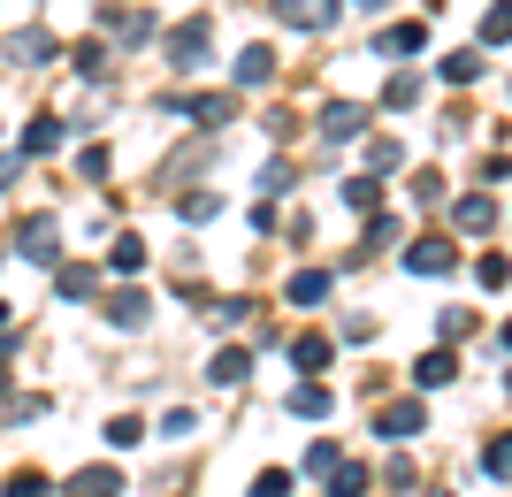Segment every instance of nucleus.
Wrapping results in <instances>:
<instances>
[{"label": "nucleus", "instance_id": "obj_1", "mask_svg": "<svg viewBox=\"0 0 512 497\" xmlns=\"http://www.w3.org/2000/svg\"><path fill=\"white\" fill-rule=\"evenodd\" d=\"M16 253L23 260H39V268H54V260H62V230H54V215H31L16 230Z\"/></svg>", "mask_w": 512, "mask_h": 497}, {"label": "nucleus", "instance_id": "obj_2", "mask_svg": "<svg viewBox=\"0 0 512 497\" xmlns=\"http://www.w3.org/2000/svg\"><path fill=\"white\" fill-rule=\"evenodd\" d=\"M176 115H192V123H207V130H222L237 115V92H184V100H169Z\"/></svg>", "mask_w": 512, "mask_h": 497}, {"label": "nucleus", "instance_id": "obj_3", "mask_svg": "<svg viewBox=\"0 0 512 497\" xmlns=\"http://www.w3.org/2000/svg\"><path fill=\"white\" fill-rule=\"evenodd\" d=\"M375 429H383L390 444H413V436L428 429V406H421V398H398V406H383V413H375Z\"/></svg>", "mask_w": 512, "mask_h": 497}, {"label": "nucleus", "instance_id": "obj_4", "mask_svg": "<svg viewBox=\"0 0 512 497\" xmlns=\"http://www.w3.org/2000/svg\"><path fill=\"white\" fill-rule=\"evenodd\" d=\"M207 62V16H192L184 31H169V69H199Z\"/></svg>", "mask_w": 512, "mask_h": 497}, {"label": "nucleus", "instance_id": "obj_5", "mask_svg": "<svg viewBox=\"0 0 512 497\" xmlns=\"http://www.w3.org/2000/svg\"><path fill=\"white\" fill-rule=\"evenodd\" d=\"M406 268L413 276H451L459 253H451V238H421V245H406Z\"/></svg>", "mask_w": 512, "mask_h": 497}, {"label": "nucleus", "instance_id": "obj_6", "mask_svg": "<svg viewBox=\"0 0 512 497\" xmlns=\"http://www.w3.org/2000/svg\"><path fill=\"white\" fill-rule=\"evenodd\" d=\"M283 23H299V31H329L337 23V0H276Z\"/></svg>", "mask_w": 512, "mask_h": 497}, {"label": "nucleus", "instance_id": "obj_7", "mask_svg": "<svg viewBox=\"0 0 512 497\" xmlns=\"http://www.w3.org/2000/svg\"><path fill=\"white\" fill-rule=\"evenodd\" d=\"M245 375H253V360H245V345H222V352H214V360H207V383H214V390H237V383H245Z\"/></svg>", "mask_w": 512, "mask_h": 497}, {"label": "nucleus", "instance_id": "obj_8", "mask_svg": "<svg viewBox=\"0 0 512 497\" xmlns=\"http://www.w3.org/2000/svg\"><path fill=\"white\" fill-rule=\"evenodd\" d=\"M69 497H123V467H77Z\"/></svg>", "mask_w": 512, "mask_h": 497}, {"label": "nucleus", "instance_id": "obj_9", "mask_svg": "<svg viewBox=\"0 0 512 497\" xmlns=\"http://www.w3.org/2000/svg\"><path fill=\"white\" fill-rule=\"evenodd\" d=\"M329 352H337V345H329L321 329H306V337H291V368H299V375H321V368H329Z\"/></svg>", "mask_w": 512, "mask_h": 497}, {"label": "nucleus", "instance_id": "obj_10", "mask_svg": "<svg viewBox=\"0 0 512 497\" xmlns=\"http://www.w3.org/2000/svg\"><path fill=\"white\" fill-rule=\"evenodd\" d=\"M237 85H245V92L276 85V54H268V46H245V54H237Z\"/></svg>", "mask_w": 512, "mask_h": 497}, {"label": "nucleus", "instance_id": "obj_11", "mask_svg": "<svg viewBox=\"0 0 512 497\" xmlns=\"http://www.w3.org/2000/svg\"><path fill=\"white\" fill-rule=\"evenodd\" d=\"M62 115H31V130H23V153H31V161H39V153H62Z\"/></svg>", "mask_w": 512, "mask_h": 497}, {"label": "nucleus", "instance_id": "obj_12", "mask_svg": "<svg viewBox=\"0 0 512 497\" xmlns=\"http://www.w3.org/2000/svg\"><path fill=\"white\" fill-rule=\"evenodd\" d=\"M54 54H62V46L46 39V31H16V39H8V62H23V69H39V62H54Z\"/></svg>", "mask_w": 512, "mask_h": 497}, {"label": "nucleus", "instance_id": "obj_13", "mask_svg": "<svg viewBox=\"0 0 512 497\" xmlns=\"http://www.w3.org/2000/svg\"><path fill=\"white\" fill-rule=\"evenodd\" d=\"M367 123H375V115H367V108H352V100H337V108L321 115V138H360Z\"/></svg>", "mask_w": 512, "mask_h": 497}, {"label": "nucleus", "instance_id": "obj_14", "mask_svg": "<svg viewBox=\"0 0 512 497\" xmlns=\"http://www.w3.org/2000/svg\"><path fill=\"white\" fill-rule=\"evenodd\" d=\"M451 375H459V360H451V352H421V360H413V383H421V390H444Z\"/></svg>", "mask_w": 512, "mask_h": 497}, {"label": "nucleus", "instance_id": "obj_15", "mask_svg": "<svg viewBox=\"0 0 512 497\" xmlns=\"http://www.w3.org/2000/svg\"><path fill=\"white\" fill-rule=\"evenodd\" d=\"M107 322L115 329H146V291H115V299H107Z\"/></svg>", "mask_w": 512, "mask_h": 497}, {"label": "nucleus", "instance_id": "obj_16", "mask_svg": "<svg viewBox=\"0 0 512 497\" xmlns=\"http://www.w3.org/2000/svg\"><path fill=\"white\" fill-rule=\"evenodd\" d=\"M451 215H459V230H474V238H482V230L497 222V207H490V192H467L459 207H451Z\"/></svg>", "mask_w": 512, "mask_h": 497}, {"label": "nucleus", "instance_id": "obj_17", "mask_svg": "<svg viewBox=\"0 0 512 497\" xmlns=\"http://www.w3.org/2000/svg\"><path fill=\"white\" fill-rule=\"evenodd\" d=\"M375 46H383V54H421V46H428V23H390Z\"/></svg>", "mask_w": 512, "mask_h": 497}, {"label": "nucleus", "instance_id": "obj_18", "mask_svg": "<svg viewBox=\"0 0 512 497\" xmlns=\"http://www.w3.org/2000/svg\"><path fill=\"white\" fill-rule=\"evenodd\" d=\"M344 207H352V215H375V207H383V184H375V176H344Z\"/></svg>", "mask_w": 512, "mask_h": 497}, {"label": "nucleus", "instance_id": "obj_19", "mask_svg": "<svg viewBox=\"0 0 512 497\" xmlns=\"http://www.w3.org/2000/svg\"><path fill=\"white\" fill-rule=\"evenodd\" d=\"M291 413H306V421H321V413H329V390H321V375L291 383Z\"/></svg>", "mask_w": 512, "mask_h": 497}, {"label": "nucleus", "instance_id": "obj_20", "mask_svg": "<svg viewBox=\"0 0 512 497\" xmlns=\"http://www.w3.org/2000/svg\"><path fill=\"white\" fill-rule=\"evenodd\" d=\"M54 291H62V299H92V268H77V260H54Z\"/></svg>", "mask_w": 512, "mask_h": 497}, {"label": "nucleus", "instance_id": "obj_21", "mask_svg": "<svg viewBox=\"0 0 512 497\" xmlns=\"http://www.w3.org/2000/svg\"><path fill=\"white\" fill-rule=\"evenodd\" d=\"M107 268H123V276H138V268H146V245H138V238L123 230V238L107 245Z\"/></svg>", "mask_w": 512, "mask_h": 497}, {"label": "nucleus", "instance_id": "obj_22", "mask_svg": "<svg viewBox=\"0 0 512 497\" xmlns=\"http://www.w3.org/2000/svg\"><path fill=\"white\" fill-rule=\"evenodd\" d=\"M367 490V467L360 459H337V475H329V497H360Z\"/></svg>", "mask_w": 512, "mask_h": 497}, {"label": "nucleus", "instance_id": "obj_23", "mask_svg": "<svg viewBox=\"0 0 512 497\" xmlns=\"http://www.w3.org/2000/svg\"><path fill=\"white\" fill-rule=\"evenodd\" d=\"M482 467H490L497 482H512V429H505V436H490V444H482Z\"/></svg>", "mask_w": 512, "mask_h": 497}, {"label": "nucleus", "instance_id": "obj_24", "mask_svg": "<svg viewBox=\"0 0 512 497\" xmlns=\"http://www.w3.org/2000/svg\"><path fill=\"white\" fill-rule=\"evenodd\" d=\"M337 444H329V436H321V444H306V475H314V482H329V475H337Z\"/></svg>", "mask_w": 512, "mask_h": 497}, {"label": "nucleus", "instance_id": "obj_25", "mask_svg": "<svg viewBox=\"0 0 512 497\" xmlns=\"http://www.w3.org/2000/svg\"><path fill=\"white\" fill-rule=\"evenodd\" d=\"M413 100H421V77H413V69H398V77L383 85V108H413Z\"/></svg>", "mask_w": 512, "mask_h": 497}, {"label": "nucleus", "instance_id": "obj_26", "mask_svg": "<svg viewBox=\"0 0 512 497\" xmlns=\"http://www.w3.org/2000/svg\"><path fill=\"white\" fill-rule=\"evenodd\" d=\"M314 299H329V276H321V268H306V276H291V306H314Z\"/></svg>", "mask_w": 512, "mask_h": 497}, {"label": "nucleus", "instance_id": "obj_27", "mask_svg": "<svg viewBox=\"0 0 512 497\" xmlns=\"http://www.w3.org/2000/svg\"><path fill=\"white\" fill-rule=\"evenodd\" d=\"M512 39V0H497L490 16H482V46H505Z\"/></svg>", "mask_w": 512, "mask_h": 497}, {"label": "nucleus", "instance_id": "obj_28", "mask_svg": "<svg viewBox=\"0 0 512 497\" xmlns=\"http://www.w3.org/2000/svg\"><path fill=\"white\" fill-rule=\"evenodd\" d=\"M138 436H146V421H138V413H115V421H107V444H115V452H130Z\"/></svg>", "mask_w": 512, "mask_h": 497}, {"label": "nucleus", "instance_id": "obj_29", "mask_svg": "<svg viewBox=\"0 0 512 497\" xmlns=\"http://www.w3.org/2000/svg\"><path fill=\"white\" fill-rule=\"evenodd\" d=\"M398 161H406V153H398V138H375V146H367V176H390Z\"/></svg>", "mask_w": 512, "mask_h": 497}, {"label": "nucleus", "instance_id": "obj_30", "mask_svg": "<svg viewBox=\"0 0 512 497\" xmlns=\"http://www.w3.org/2000/svg\"><path fill=\"white\" fill-rule=\"evenodd\" d=\"M482 77V54H444V85H474Z\"/></svg>", "mask_w": 512, "mask_h": 497}, {"label": "nucleus", "instance_id": "obj_31", "mask_svg": "<svg viewBox=\"0 0 512 497\" xmlns=\"http://www.w3.org/2000/svg\"><path fill=\"white\" fill-rule=\"evenodd\" d=\"M176 215H184V222H207V215H222V199H214V192H184V199H176Z\"/></svg>", "mask_w": 512, "mask_h": 497}, {"label": "nucleus", "instance_id": "obj_32", "mask_svg": "<svg viewBox=\"0 0 512 497\" xmlns=\"http://www.w3.org/2000/svg\"><path fill=\"white\" fill-rule=\"evenodd\" d=\"M474 276H482V291H505V283H512V260H505V253H482V268H474Z\"/></svg>", "mask_w": 512, "mask_h": 497}, {"label": "nucleus", "instance_id": "obj_33", "mask_svg": "<svg viewBox=\"0 0 512 497\" xmlns=\"http://www.w3.org/2000/svg\"><path fill=\"white\" fill-rule=\"evenodd\" d=\"M0 497H46V475H31V467H23V475H8V490Z\"/></svg>", "mask_w": 512, "mask_h": 497}, {"label": "nucleus", "instance_id": "obj_34", "mask_svg": "<svg viewBox=\"0 0 512 497\" xmlns=\"http://www.w3.org/2000/svg\"><path fill=\"white\" fill-rule=\"evenodd\" d=\"M375 245H398V222H390L383 207H375V222H367V253H375Z\"/></svg>", "mask_w": 512, "mask_h": 497}, {"label": "nucleus", "instance_id": "obj_35", "mask_svg": "<svg viewBox=\"0 0 512 497\" xmlns=\"http://www.w3.org/2000/svg\"><path fill=\"white\" fill-rule=\"evenodd\" d=\"M413 199H421V207H436V199H444V176L421 169V176H413Z\"/></svg>", "mask_w": 512, "mask_h": 497}, {"label": "nucleus", "instance_id": "obj_36", "mask_svg": "<svg viewBox=\"0 0 512 497\" xmlns=\"http://www.w3.org/2000/svg\"><path fill=\"white\" fill-rule=\"evenodd\" d=\"M192 429H199L192 406H169V413H161V436H192Z\"/></svg>", "mask_w": 512, "mask_h": 497}, {"label": "nucleus", "instance_id": "obj_37", "mask_svg": "<svg viewBox=\"0 0 512 497\" xmlns=\"http://www.w3.org/2000/svg\"><path fill=\"white\" fill-rule=\"evenodd\" d=\"M77 69H85V77H100V69H107V46L85 39V46H77Z\"/></svg>", "mask_w": 512, "mask_h": 497}, {"label": "nucleus", "instance_id": "obj_38", "mask_svg": "<svg viewBox=\"0 0 512 497\" xmlns=\"http://www.w3.org/2000/svg\"><path fill=\"white\" fill-rule=\"evenodd\" d=\"M283 490H291V475H283V467H268V475L253 482V497H283Z\"/></svg>", "mask_w": 512, "mask_h": 497}, {"label": "nucleus", "instance_id": "obj_39", "mask_svg": "<svg viewBox=\"0 0 512 497\" xmlns=\"http://www.w3.org/2000/svg\"><path fill=\"white\" fill-rule=\"evenodd\" d=\"M0 329H8V299H0Z\"/></svg>", "mask_w": 512, "mask_h": 497}, {"label": "nucleus", "instance_id": "obj_40", "mask_svg": "<svg viewBox=\"0 0 512 497\" xmlns=\"http://www.w3.org/2000/svg\"><path fill=\"white\" fill-rule=\"evenodd\" d=\"M505 352H512V322H505Z\"/></svg>", "mask_w": 512, "mask_h": 497}, {"label": "nucleus", "instance_id": "obj_41", "mask_svg": "<svg viewBox=\"0 0 512 497\" xmlns=\"http://www.w3.org/2000/svg\"><path fill=\"white\" fill-rule=\"evenodd\" d=\"M436 497H451V490H436Z\"/></svg>", "mask_w": 512, "mask_h": 497}, {"label": "nucleus", "instance_id": "obj_42", "mask_svg": "<svg viewBox=\"0 0 512 497\" xmlns=\"http://www.w3.org/2000/svg\"><path fill=\"white\" fill-rule=\"evenodd\" d=\"M505 390H512V375H505Z\"/></svg>", "mask_w": 512, "mask_h": 497}]
</instances>
